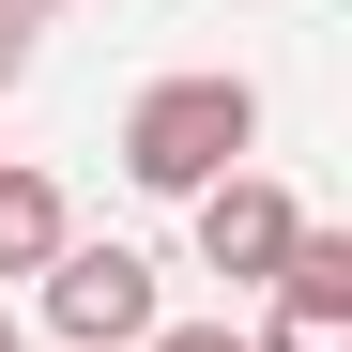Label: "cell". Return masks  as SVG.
<instances>
[{"instance_id": "7", "label": "cell", "mask_w": 352, "mask_h": 352, "mask_svg": "<svg viewBox=\"0 0 352 352\" xmlns=\"http://www.w3.org/2000/svg\"><path fill=\"white\" fill-rule=\"evenodd\" d=\"M138 352H245V322H153Z\"/></svg>"}, {"instance_id": "5", "label": "cell", "mask_w": 352, "mask_h": 352, "mask_svg": "<svg viewBox=\"0 0 352 352\" xmlns=\"http://www.w3.org/2000/svg\"><path fill=\"white\" fill-rule=\"evenodd\" d=\"M62 245H77V199L46 168H0V276H46Z\"/></svg>"}, {"instance_id": "8", "label": "cell", "mask_w": 352, "mask_h": 352, "mask_svg": "<svg viewBox=\"0 0 352 352\" xmlns=\"http://www.w3.org/2000/svg\"><path fill=\"white\" fill-rule=\"evenodd\" d=\"M0 352H16V322H0Z\"/></svg>"}, {"instance_id": "6", "label": "cell", "mask_w": 352, "mask_h": 352, "mask_svg": "<svg viewBox=\"0 0 352 352\" xmlns=\"http://www.w3.org/2000/svg\"><path fill=\"white\" fill-rule=\"evenodd\" d=\"M46 16H62V0H0V77H16L31 46H46Z\"/></svg>"}, {"instance_id": "3", "label": "cell", "mask_w": 352, "mask_h": 352, "mask_svg": "<svg viewBox=\"0 0 352 352\" xmlns=\"http://www.w3.org/2000/svg\"><path fill=\"white\" fill-rule=\"evenodd\" d=\"M184 214H199V261H214L230 291H276V261L307 245V199H291L276 168H230V184H199Z\"/></svg>"}, {"instance_id": "4", "label": "cell", "mask_w": 352, "mask_h": 352, "mask_svg": "<svg viewBox=\"0 0 352 352\" xmlns=\"http://www.w3.org/2000/svg\"><path fill=\"white\" fill-rule=\"evenodd\" d=\"M245 352H352V230L307 214V245L276 261V322H261Z\"/></svg>"}, {"instance_id": "1", "label": "cell", "mask_w": 352, "mask_h": 352, "mask_svg": "<svg viewBox=\"0 0 352 352\" xmlns=\"http://www.w3.org/2000/svg\"><path fill=\"white\" fill-rule=\"evenodd\" d=\"M245 153H261V77H230V62H184V77H153L123 107V184L138 199H199Z\"/></svg>"}, {"instance_id": "2", "label": "cell", "mask_w": 352, "mask_h": 352, "mask_svg": "<svg viewBox=\"0 0 352 352\" xmlns=\"http://www.w3.org/2000/svg\"><path fill=\"white\" fill-rule=\"evenodd\" d=\"M31 291H46V337H62V352H138V337L168 322V276H153L138 245H62Z\"/></svg>"}]
</instances>
